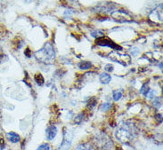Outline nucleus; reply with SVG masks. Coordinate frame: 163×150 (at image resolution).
<instances>
[{
    "instance_id": "obj_1",
    "label": "nucleus",
    "mask_w": 163,
    "mask_h": 150,
    "mask_svg": "<svg viewBox=\"0 0 163 150\" xmlns=\"http://www.w3.org/2000/svg\"><path fill=\"white\" fill-rule=\"evenodd\" d=\"M36 58L44 63H51L54 61V51L50 44H47L41 50L35 53Z\"/></svg>"
},
{
    "instance_id": "obj_2",
    "label": "nucleus",
    "mask_w": 163,
    "mask_h": 150,
    "mask_svg": "<svg viewBox=\"0 0 163 150\" xmlns=\"http://www.w3.org/2000/svg\"><path fill=\"white\" fill-rule=\"evenodd\" d=\"M116 138L124 144H128L133 139H134L135 132L130 125H124L118 128L115 133Z\"/></svg>"
},
{
    "instance_id": "obj_3",
    "label": "nucleus",
    "mask_w": 163,
    "mask_h": 150,
    "mask_svg": "<svg viewBox=\"0 0 163 150\" xmlns=\"http://www.w3.org/2000/svg\"><path fill=\"white\" fill-rule=\"evenodd\" d=\"M109 58L116 62L121 63L124 66H127V64H129L130 62V57L128 55H126V54H121L118 52H111L110 53Z\"/></svg>"
},
{
    "instance_id": "obj_4",
    "label": "nucleus",
    "mask_w": 163,
    "mask_h": 150,
    "mask_svg": "<svg viewBox=\"0 0 163 150\" xmlns=\"http://www.w3.org/2000/svg\"><path fill=\"white\" fill-rule=\"evenodd\" d=\"M95 44L97 45H100V46H109V47H111L113 49H116V50H122V48L120 46L116 45L114 42H112V41L107 37H100V38H97L96 41H95Z\"/></svg>"
},
{
    "instance_id": "obj_5",
    "label": "nucleus",
    "mask_w": 163,
    "mask_h": 150,
    "mask_svg": "<svg viewBox=\"0 0 163 150\" xmlns=\"http://www.w3.org/2000/svg\"><path fill=\"white\" fill-rule=\"evenodd\" d=\"M57 131H58V130H57V128H56L55 125H50L47 129V131H46V134H47V140H53L55 138V136L57 134Z\"/></svg>"
},
{
    "instance_id": "obj_6",
    "label": "nucleus",
    "mask_w": 163,
    "mask_h": 150,
    "mask_svg": "<svg viewBox=\"0 0 163 150\" xmlns=\"http://www.w3.org/2000/svg\"><path fill=\"white\" fill-rule=\"evenodd\" d=\"M6 138L9 141H11L12 143H17L20 141V136L15 133V132H13V131H10L6 134Z\"/></svg>"
},
{
    "instance_id": "obj_7",
    "label": "nucleus",
    "mask_w": 163,
    "mask_h": 150,
    "mask_svg": "<svg viewBox=\"0 0 163 150\" xmlns=\"http://www.w3.org/2000/svg\"><path fill=\"white\" fill-rule=\"evenodd\" d=\"M99 80L102 84L103 85H107L109 84L111 80V76L108 74V73H102L100 75V77H99Z\"/></svg>"
},
{
    "instance_id": "obj_8",
    "label": "nucleus",
    "mask_w": 163,
    "mask_h": 150,
    "mask_svg": "<svg viewBox=\"0 0 163 150\" xmlns=\"http://www.w3.org/2000/svg\"><path fill=\"white\" fill-rule=\"evenodd\" d=\"M70 143H71V139H67L64 136L63 140L60 145V147L58 148V150H68L70 146Z\"/></svg>"
},
{
    "instance_id": "obj_9",
    "label": "nucleus",
    "mask_w": 163,
    "mask_h": 150,
    "mask_svg": "<svg viewBox=\"0 0 163 150\" xmlns=\"http://www.w3.org/2000/svg\"><path fill=\"white\" fill-rule=\"evenodd\" d=\"M122 96H123V91L121 89L113 91V92H112V97L115 101H118L122 98Z\"/></svg>"
},
{
    "instance_id": "obj_10",
    "label": "nucleus",
    "mask_w": 163,
    "mask_h": 150,
    "mask_svg": "<svg viewBox=\"0 0 163 150\" xmlns=\"http://www.w3.org/2000/svg\"><path fill=\"white\" fill-rule=\"evenodd\" d=\"M79 67L80 69H89L92 67V63L90 61H80L79 63Z\"/></svg>"
},
{
    "instance_id": "obj_11",
    "label": "nucleus",
    "mask_w": 163,
    "mask_h": 150,
    "mask_svg": "<svg viewBox=\"0 0 163 150\" xmlns=\"http://www.w3.org/2000/svg\"><path fill=\"white\" fill-rule=\"evenodd\" d=\"M34 79H35V81H36V83L38 85H44V83H45V79H44V77H43V76L41 75V74H38V75H36L35 76H34Z\"/></svg>"
},
{
    "instance_id": "obj_12",
    "label": "nucleus",
    "mask_w": 163,
    "mask_h": 150,
    "mask_svg": "<svg viewBox=\"0 0 163 150\" xmlns=\"http://www.w3.org/2000/svg\"><path fill=\"white\" fill-rule=\"evenodd\" d=\"M150 91H151V90H150L149 86H148L147 85H143V87H142L141 90H140V92H141V94L144 95V96H147Z\"/></svg>"
},
{
    "instance_id": "obj_13",
    "label": "nucleus",
    "mask_w": 163,
    "mask_h": 150,
    "mask_svg": "<svg viewBox=\"0 0 163 150\" xmlns=\"http://www.w3.org/2000/svg\"><path fill=\"white\" fill-rule=\"evenodd\" d=\"M111 103H103L101 107H100V110L101 111H108L111 109Z\"/></svg>"
},
{
    "instance_id": "obj_14",
    "label": "nucleus",
    "mask_w": 163,
    "mask_h": 150,
    "mask_svg": "<svg viewBox=\"0 0 163 150\" xmlns=\"http://www.w3.org/2000/svg\"><path fill=\"white\" fill-rule=\"evenodd\" d=\"M37 150H50V146L48 144H41Z\"/></svg>"
},
{
    "instance_id": "obj_15",
    "label": "nucleus",
    "mask_w": 163,
    "mask_h": 150,
    "mask_svg": "<svg viewBox=\"0 0 163 150\" xmlns=\"http://www.w3.org/2000/svg\"><path fill=\"white\" fill-rule=\"evenodd\" d=\"M96 102H97V100H95V99H91L90 100H89V102H88V107H93L94 106H95V104H96Z\"/></svg>"
},
{
    "instance_id": "obj_16",
    "label": "nucleus",
    "mask_w": 163,
    "mask_h": 150,
    "mask_svg": "<svg viewBox=\"0 0 163 150\" xmlns=\"http://www.w3.org/2000/svg\"><path fill=\"white\" fill-rule=\"evenodd\" d=\"M104 69H105V70L108 71V72H111V71H113V67H112L111 64H107V65L104 67Z\"/></svg>"
},
{
    "instance_id": "obj_17",
    "label": "nucleus",
    "mask_w": 163,
    "mask_h": 150,
    "mask_svg": "<svg viewBox=\"0 0 163 150\" xmlns=\"http://www.w3.org/2000/svg\"><path fill=\"white\" fill-rule=\"evenodd\" d=\"M155 117H156V119L158 120L159 122H162V116H161V114H157Z\"/></svg>"
},
{
    "instance_id": "obj_18",
    "label": "nucleus",
    "mask_w": 163,
    "mask_h": 150,
    "mask_svg": "<svg viewBox=\"0 0 163 150\" xmlns=\"http://www.w3.org/2000/svg\"><path fill=\"white\" fill-rule=\"evenodd\" d=\"M31 50H29V48H27V49L25 50V55H26L27 57H29V58L31 57Z\"/></svg>"
}]
</instances>
